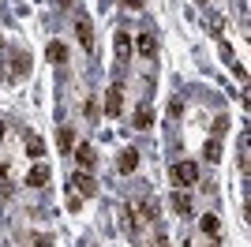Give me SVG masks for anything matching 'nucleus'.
Masks as SVG:
<instances>
[{
	"instance_id": "nucleus-1",
	"label": "nucleus",
	"mask_w": 251,
	"mask_h": 247,
	"mask_svg": "<svg viewBox=\"0 0 251 247\" xmlns=\"http://www.w3.org/2000/svg\"><path fill=\"white\" fill-rule=\"evenodd\" d=\"M173 184H176V187L199 184V165H195V161H176V165H173Z\"/></svg>"
},
{
	"instance_id": "nucleus-2",
	"label": "nucleus",
	"mask_w": 251,
	"mask_h": 247,
	"mask_svg": "<svg viewBox=\"0 0 251 247\" xmlns=\"http://www.w3.org/2000/svg\"><path fill=\"white\" fill-rule=\"evenodd\" d=\"M72 187H75V195H79V198H94L98 195V180L90 173H83V169L72 176Z\"/></svg>"
},
{
	"instance_id": "nucleus-3",
	"label": "nucleus",
	"mask_w": 251,
	"mask_h": 247,
	"mask_svg": "<svg viewBox=\"0 0 251 247\" xmlns=\"http://www.w3.org/2000/svg\"><path fill=\"white\" fill-rule=\"evenodd\" d=\"M120 109H124V86L113 82L109 94H105V116H120Z\"/></svg>"
},
{
	"instance_id": "nucleus-4",
	"label": "nucleus",
	"mask_w": 251,
	"mask_h": 247,
	"mask_svg": "<svg viewBox=\"0 0 251 247\" xmlns=\"http://www.w3.org/2000/svg\"><path fill=\"white\" fill-rule=\"evenodd\" d=\"M113 49H116V64H127V60H131V34L116 30V41H113Z\"/></svg>"
},
{
	"instance_id": "nucleus-5",
	"label": "nucleus",
	"mask_w": 251,
	"mask_h": 247,
	"mask_svg": "<svg viewBox=\"0 0 251 247\" xmlns=\"http://www.w3.org/2000/svg\"><path fill=\"white\" fill-rule=\"evenodd\" d=\"M72 154H75V161H79V169H83V173H90V169H94V165H98V154H94V146H75V150H72Z\"/></svg>"
},
{
	"instance_id": "nucleus-6",
	"label": "nucleus",
	"mask_w": 251,
	"mask_h": 247,
	"mask_svg": "<svg viewBox=\"0 0 251 247\" xmlns=\"http://www.w3.org/2000/svg\"><path fill=\"white\" fill-rule=\"evenodd\" d=\"M75 38H79V45H83V49H90V45H94V26H90V19H75Z\"/></svg>"
},
{
	"instance_id": "nucleus-7",
	"label": "nucleus",
	"mask_w": 251,
	"mask_h": 247,
	"mask_svg": "<svg viewBox=\"0 0 251 247\" xmlns=\"http://www.w3.org/2000/svg\"><path fill=\"white\" fill-rule=\"evenodd\" d=\"M116 169H120V173H135V169H139V150H135V146H127V150H124V154H120V161H116Z\"/></svg>"
},
{
	"instance_id": "nucleus-8",
	"label": "nucleus",
	"mask_w": 251,
	"mask_h": 247,
	"mask_svg": "<svg viewBox=\"0 0 251 247\" xmlns=\"http://www.w3.org/2000/svg\"><path fill=\"white\" fill-rule=\"evenodd\" d=\"M49 184V165H34L26 173V187H45Z\"/></svg>"
},
{
	"instance_id": "nucleus-9",
	"label": "nucleus",
	"mask_w": 251,
	"mask_h": 247,
	"mask_svg": "<svg viewBox=\"0 0 251 247\" xmlns=\"http://www.w3.org/2000/svg\"><path fill=\"white\" fill-rule=\"evenodd\" d=\"M150 124H154V109H150V105L143 101V105L135 109V127H139V131H147Z\"/></svg>"
},
{
	"instance_id": "nucleus-10",
	"label": "nucleus",
	"mask_w": 251,
	"mask_h": 247,
	"mask_svg": "<svg viewBox=\"0 0 251 247\" xmlns=\"http://www.w3.org/2000/svg\"><path fill=\"white\" fill-rule=\"evenodd\" d=\"M135 49L143 52V56H154V49H157L154 34H150V30H143V34H139V38H135Z\"/></svg>"
},
{
	"instance_id": "nucleus-11",
	"label": "nucleus",
	"mask_w": 251,
	"mask_h": 247,
	"mask_svg": "<svg viewBox=\"0 0 251 247\" xmlns=\"http://www.w3.org/2000/svg\"><path fill=\"white\" fill-rule=\"evenodd\" d=\"M173 210H176V217H188V214H191V198H188V191H173Z\"/></svg>"
},
{
	"instance_id": "nucleus-12",
	"label": "nucleus",
	"mask_w": 251,
	"mask_h": 247,
	"mask_svg": "<svg viewBox=\"0 0 251 247\" xmlns=\"http://www.w3.org/2000/svg\"><path fill=\"white\" fill-rule=\"evenodd\" d=\"M45 56H49L52 64H68V45H60V41H49Z\"/></svg>"
},
{
	"instance_id": "nucleus-13",
	"label": "nucleus",
	"mask_w": 251,
	"mask_h": 247,
	"mask_svg": "<svg viewBox=\"0 0 251 247\" xmlns=\"http://www.w3.org/2000/svg\"><path fill=\"white\" fill-rule=\"evenodd\" d=\"M139 217H143V221H157V206H154V198H143V202H139Z\"/></svg>"
},
{
	"instance_id": "nucleus-14",
	"label": "nucleus",
	"mask_w": 251,
	"mask_h": 247,
	"mask_svg": "<svg viewBox=\"0 0 251 247\" xmlns=\"http://www.w3.org/2000/svg\"><path fill=\"white\" fill-rule=\"evenodd\" d=\"M72 150H75V131H72V127H64V131H60V154H72Z\"/></svg>"
},
{
	"instance_id": "nucleus-15",
	"label": "nucleus",
	"mask_w": 251,
	"mask_h": 247,
	"mask_svg": "<svg viewBox=\"0 0 251 247\" xmlns=\"http://www.w3.org/2000/svg\"><path fill=\"white\" fill-rule=\"evenodd\" d=\"M11 72H15V75L30 72V56H23V52H15V56H11Z\"/></svg>"
},
{
	"instance_id": "nucleus-16",
	"label": "nucleus",
	"mask_w": 251,
	"mask_h": 247,
	"mask_svg": "<svg viewBox=\"0 0 251 247\" xmlns=\"http://www.w3.org/2000/svg\"><path fill=\"white\" fill-rule=\"evenodd\" d=\"M26 150H30V157H42L45 154V143L38 139V135H26Z\"/></svg>"
},
{
	"instance_id": "nucleus-17",
	"label": "nucleus",
	"mask_w": 251,
	"mask_h": 247,
	"mask_svg": "<svg viewBox=\"0 0 251 247\" xmlns=\"http://www.w3.org/2000/svg\"><path fill=\"white\" fill-rule=\"evenodd\" d=\"M199 228L206 232V236H218V217H214V214H206V217L199 221Z\"/></svg>"
},
{
	"instance_id": "nucleus-18",
	"label": "nucleus",
	"mask_w": 251,
	"mask_h": 247,
	"mask_svg": "<svg viewBox=\"0 0 251 247\" xmlns=\"http://www.w3.org/2000/svg\"><path fill=\"white\" fill-rule=\"evenodd\" d=\"M206 161H221V143H218V139H210V143H206Z\"/></svg>"
},
{
	"instance_id": "nucleus-19",
	"label": "nucleus",
	"mask_w": 251,
	"mask_h": 247,
	"mask_svg": "<svg viewBox=\"0 0 251 247\" xmlns=\"http://www.w3.org/2000/svg\"><path fill=\"white\" fill-rule=\"evenodd\" d=\"M225 131H229V116H218V120H214V139H221Z\"/></svg>"
},
{
	"instance_id": "nucleus-20",
	"label": "nucleus",
	"mask_w": 251,
	"mask_h": 247,
	"mask_svg": "<svg viewBox=\"0 0 251 247\" xmlns=\"http://www.w3.org/2000/svg\"><path fill=\"white\" fill-rule=\"evenodd\" d=\"M120 221H124V228H135V214H131V206L120 210Z\"/></svg>"
},
{
	"instance_id": "nucleus-21",
	"label": "nucleus",
	"mask_w": 251,
	"mask_h": 247,
	"mask_svg": "<svg viewBox=\"0 0 251 247\" xmlns=\"http://www.w3.org/2000/svg\"><path fill=\"white\" fill-rule=\"evenodd\" d=\"M68 210H72V214H79V210H83V198H79V195H68Z\"/></svg>"
},
{
	"instance_id": "nucleus-22",
	"label": "nucleus",
	"mask_w": 251,
	"mask_h": 247,
	"mask_svg": "<svg viewBox=\"0 0 251 247\" xmlns=\"http://www.w3.org/2000/svg\"><path fill=\"white\" fill-rule=\"evenodd\" d=\"M154 247H169V236H165V232H157V236H154Z\"/></svg>"
},
{
	"instance_id": "nucleus-23",
	"label": "nucleus",
	"mask_w": 251,
	"mask_h": 247,
	"mask_svg": "<svg viewBox=\"0 0 251 247\" xmlns=\"http://www.w3.org/2000/svg\"><path fill=\"white\" fill-rule=\"evenodd\" d=\"M120 4H124V8H131V11H135V8H143V0H120Z\"/></svg>"
},
{
	"instance_id": "nucleus-24",
	"label": "nucleus",
	"mask_w": 251,
	"mask_h": 247,
	"mask_svg": "<svg viewBox=\"0 0 251 247\" xmlns=\"http://www.w3.org/2000/svg\"><path fill=\"white\" fill-rule=\"evenodd\" d=\"M4 176H8V165H4V161H0V180H4Z\"/></svg>"
},
{
	"instance_id": "nucleus-25",
	"label": "nucleus",
	"mask_w": 251,
	"mask_h": 247,
	"mask_svg": "<svg viewBox=\"0 0 251 247\" xmlns=\"http://www.w3.org/2000/svg\"><path fill=\"white\" fill-rule=\"evenodd\" d=\"M0 139H4V124H0Z\"/></svg>"
},
{
	"instance_id": "nucleus-26",
	"label": "nucleus",
	"mask_w": 251,
	"mask_h": 247,
	"mask_svg": "<svg viewBox=\"0 0 251 247\" xmlns=\"http://www.w3.org/2000/svg\"><path fill=\"white\" fill-rule=\"evenodd\" d=\"M184 247H191V244H184Z\"/></svg>"
}]
</instances>
